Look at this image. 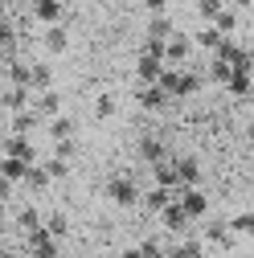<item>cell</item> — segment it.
Wrapping results in <instances>:
<instances>
[{
	"mask_svg": "<svg viewBox=\"0 0 254 258\" xmlns=\"http://www.w3.org/2000/svg\"><path fill=\"white\" fill-rule=\"evenodd\" d=\"M156 86H160L168 99H188V94H197L201 74H193L188 66H164V74L156 78Z\"/></svg>",
	"mask_w": 254,
	"mask_h": 258,
	"instance_id": "obj_1",
	"label": "cell"
},
{
	"mask_svg": "<svg viewBox=\"0 0 254 258\" xmlns=\"http://www.w3.org/2000/svg\"><path fill=\"white\" fill-rule=\"evenodd\" d=\"M201 246H205V250L213 246V250H221V254H234L242 242L226 230V217H213V221H205V230H201Z\"/></svg>",
	"mask_w": 254,
	"mask_h": 258,
	"instance_id": "obj_2",
	"label": "cell"
},
{
	"mask_svg": "<svg viewBox=\"0 0 254 258\" xmlns=\"http://www.w3.org/2000/svg\"><path fill=\"white\" fill-rule=\"evenodd\" d=\"M107 197H111L115 205H140V184H136V176H132V172H115V176L107 180Z\"/></svg>",
	"mask_w": 254,
	"mask_h": 258,
	"instance_id": "obj_3",
	"label": "cell"
},
{
	"mask_svg": "<svg viewBox=\"0 0 254 258\" xmlns=\"http://www.w3.org/2000/svg\"><path fill=\"white\" fill-rule=\"evenodd\" d=\"M0 156H9V160H21V164H37V148L33 140H25V136H5L0 140Z\"/></svg>",
	"mask_w": 254,
	"mask_h": 258,
	"instance_id": "obj_4",
	"label": "cell"
},
{
	"mask_svg": "<svg viewBox=\"0 0 254 258\" xmlns=\"http://www.w3.org/2000/svg\"><path fill=\"white\" fill-rule=\"evenodd\" d=\"M188 53H193V37H188V33H180V29H176V33L164 41V66H188Z\"/></svg>",
	"mask_w": 254,
	"mask_h": 258,
	"instance_id": "obj_5",
	"label": "cell"
},
{
	"mask_svg": "<svg viewBox=\"0 0 254 258\" xmlns=\"http://www.w3.org/2000/svg\"><path fill=\"white\" fill-rule=\"evenodd\" d=\"M176 205L184 209V217H188V221H197V217H205L209 197H205L201 188H176Z\"/></svg>",
	"mask_w": 254,
	"mask_h": 258,
	"instance_id": "obj_6",
	"label": "cell"
},
{
	"mask_svg": "<svg viewBox=\"0 0 254 258\" xmlns=\"http://www.w3.org/2000/svg\"><path fill=\"white\" fill-rule=\"evenodd\" d=\"M172 172H176V188H197L201 184V164L193 156H172Z\"/></svg>",
	"mask_w": 254,
	"mask_h": 258,
	"instance_id": "obj_7",
	"label": "cell"
},
{
	"mask_svg": "<svg viewBox=\"0 0 254 258\" xmlns=\"http://www.w3.org/2000/svg\"><path fill=\"white\" fill-rule=\"evenodd\" d=\"M29 17L49 29V25H61V21H66V9H61V0H33V5H29Z\"/></svg>",
	"mask_w": 254,
	"mask_h": 258,
	"instance_id": "obj_8",
	"label": "cell"
},
{
	"mask_svg": "<svg viewBox=\"0 0 254 258\" xmlns=\"http://www.w3.org/2000/svg\"><path fill=\"white\" fill-rule=\"evenodd\" d=\"M29 111H33L41 123H49L53 115H61V94H57V90H41V94H33V99H29Z\"/></svg>",
	"mask_w": 254,
	"mask_h": 258,
	"instance_id": "obj_9",
	"label": "cell"
},
{
	"mask_svg": "<svg viewBox=\"0 0 254 258\" xmlns=\"http://www.w3.org/2000/svg\"><path fill=\"white\" fill-rule=\"evenodd\" d=\"M160 74H164V57L140 49V61H136V78H140V86H156V78H160Z\"/></svg>",
	"mask_w": 254,
	"mask_h": 258,
	"instance_id": "obj_10",
	"label": "cell"
},
{
	"mask_svg": "<svg viewBox=\"0 0 254 258\" xmlns=\"http://www.w3.org/2000/svg\"><path fill=\"white\" fill-rule=\"evenodd\" d=\"M25 254L29 258H57V242L45 230H33V234H25Z\"/></svg>",
	"mask_w": 254,
	"mask_h": 258,
	"instance_id": "obj_11",
	"label": "cell"
},
{
	"mask_svg": "<svg viewBox=\"0 0 254 258\" xmlns=\"http://www.w3.org/2000/svg\"><path fill=\"white\" fill-rule=\"evenodd\" d=\"M156 217H160V225H164L168 234H188V225H193V221L184 217V209H180L176 201H172V205H164V209L156 213Z\"/></svg>",
	"mask_w": 254,
	"mask_h": 258,
	"instance_id": "obj_12",
	"label": "cell"
},
{
	"mask_svg": "<svg viewBox=\"0 0 254 258\" xmlns=\"http://www.w3.org/2000/svg\"><path fill=\"white\" fill-rule=\"evenodd\" d=\"M164 258H205L201 238H176L172 246H164Z\"/></svg>",
	"mask_w": 254,
	"mask_h": 258,
	"instance_id": "obj_13",
	"label": "cell"
},
{
	"mask_svg": "<svg viewBox=\"0 0 254 258\" xmlns=\"http://www.w3.org/2000/svg\"><path fill=\"white\" fill-rule=\"evenodd\" d=\"M41 90H53V70L45 61H29V94H41Z\"/></svg>",
	"mask_w": 254,
	"mask_h": 258,
	"instance_id": "obj_14",
	"label": "cell"
},
{
	"mask_svg": "<svg viewBox=\"0 0 254 258\" xmlns=\"http://www.w3.org/2000/svg\"><path fill=\"white\" fill-rule=\"evenodd\" d=\"M140 201H144V209H148V213H160L164 205H172V201H176V192H172V188H160V184H152L148 192H140Z\"/></svg>",
	"mask_w": 254,
	"mask_h": 258,
	"instance_id": "obj_15",
	"label": "cell"
},
{
	"mask_svg": "<svg viewBox=\"0 0 254 258\" xmlns=\"http://www.w3.org/2000/svg\"><path fill=\"white\" fill-rule=\"evenodd\" d=\"M29 99H33V94H29L25 86H5V90H0V107H5L9 115L25 111V107H29Z\"/></svg>",
	"mask_w": 254,
	"mask_h": 258,
	"instance_id": "obj_16",
	"label": "cell"
},
{
	"mask_svg": "<svg viewBox=\"0 0 254 258\" xmlns=\"http://www.w3.org/2000/svg\"><path fill=\"white\" fill-rule=\"evenodd\" d=\"M136 99H140V107H144V111H160V107H168V103H172L160 86H136Z\"/></svg>",
	"mask_w": 254,
	"mask_h": 258,
	"instance_id": "obj_17",
	"label": "cell"
},
{
	"mask_svg": "<svg viewBox=\"0 0 254 258\" xmlns=\"http://www.w3.org/2000/svg\"><path fill=\"white\" fill-rule=\"evenodd\" d=\"M37 127H41V119L25 107V111H17V115H13V123H9V136H25V140H29V136L37 132Z\"/></svg>",
	"mask_w": 254,
	"mask_h": 258,
	"instance_id": "obj_18",
	"label": "cell"
},
{
	"mask_svg": "<svg viewBox=\"0 0 254 258\" xmlns=\"http://www.w3.org/2000/svg\"><path fill=\"white\" fill-rule=\"evenodd\" d=\"M226 230L238 238V242H246L250 234H254V213L250 209H242V213H234V217H226Z\"/></svg>",
	"mask_w": 254,
	"mask_h": 258,
	"instance_id": "obj_19",
	"label": "cell"
},
{
	"mask_svg": "<svg viewBox=\"0 0 254 258\" xmlns=\"http://www.w3.org/2000/svg\"><path fill=\"white\" fill-rule=\"evenodd\" d=\"M41 230H45L53 242H61V238L70 234V221H66V213H57V209H53V213H41Z\"/></svg>",
	"mask_w": 254,
	"mask_h": 258,
	"instance_id": "obj_20",
	"label": "cell"
},
{
	"mask_svg": "<svg viewBox=\"0 0 254 258\" xmlns=\"http://www.w3.org/2000/svg\"><path fill=\"white\" fill-rule=\"evenodd\" d=\"M41 45H45V53H61L70 45V33H66V25H49L45 33H41Z\"/></svg>",
	"mask_w": 254,
	"mask_h": 258,
	"instance_id": "obj_21",
	"label": "cell"
},
{
	"mask_svg": "<svg viewBox=\"0 0 254 258\" xmlns=\"http://www.w3.org/2000/svg\"><path fill=\"white\" fill-rule=\"evenodd\" d=\"M45 132H49V140L57 144V140H74L78 127H74V119H70V115H53V119L45 123Z\"/></svg>",
	"mask_w": 254,
	"mask_h": 258,
	"instance_id": "obj_22",
	"label": "cell"
},
{
	"mask_svg": "<svg viewBox=\"0 0 254 258\" xmlns=\"http://www.w3.org/2000/svg\"><path fill=\"white\" fill-rule=\"evenodd\" d=\"M172 33H176V25H172L164 13H156V17L148 21V41H168Z\"/></svg>",
	"mask_w": 254,
	"mask_h": 258,
	"instance_id": "obj_23",
	"label": "cell"
},
{
	"mask_svg": "<svg viewBox=\"0 0 254 258\" xmlns=\"http://www.w3.org/2000/svg\"><path fill=\"white\" fill-rule=\"evenodd\" d=\"M17 230L21 234H33V230H41V209H33V205H25V209H17Z\"/></svg>",
	"mask_w": 254,
	"mask_h": 258,
	"instance_id": "obj_24",
	"label": "cell"
},
{
	"mask_svg": "<svg viewBox=\"0 0 254 258\" xmlns=\"http://www.w3.org/2000/svg\"><path fill=\"white\" fill-rule=\"evenodd\" d=\"M21 184H25V188H33V192H41V188H49L53 180L45 176V168H41V164H29V168H25V180H21Z\"/></svg>",
	"mask_w": 254,
	"mask_h": 258,
	"instance_id": "obj_25",
	"label": "cell"
},
{
	"mask_svg": "<svg viewBox=\"0 0 254 258\" xmlns=\"http://www.w3.org/2000/svg\"><path fill=\"white\" fill-rule=\"evenodd\" d=\"M226 90L234 94V99H246V94H250V70H234L226 78Z\"/></svg>",
	"mask_w": 254,
	"mask_h": 258,
	"instance_id": "obj_26",
	"label": "cell"
},
{
	"mask_svg": "<svg viewBox=\"0 0 254 258\" xmlns=\"http://www.w3.org/2000/svg\"><path fill=\"white\" fill-rule=\"evenodd\" d=\"M25 168H29V164H21V160L0 156V176H5L9 184H21V180H25Z\"/></svg>",
	"mask_w": 254,
	"mask_h": 258,
	"instance_id": "obj_27",
	"label": "cell"
},
{
	"mask_svg": "<svg viewBox=\"0 0 254 258\" xmlns=\"http://www.w3.org/2000/svg\"><path fill=\"white\" fill-rule=\"evenodd\" d=\"M140 156L148 160V164H160V160H168V148H164L160 140H144V144H140Z\"/></svg>",
	"mask_w": 254,
	"mask_h": 258,
	"instance_id": "obj_28",
	"label": "cell"
},
{
	"mask_svg": "<svg viewBox=\"0 0 254 258\" xmlns=\"http://www.w3.org/2000/svg\"><path fill=\"white\" fill-rule=\"evenodd\" d=\"M193 45H201V49H209V53H213V49L221 45V33H217L213 25H205V29H197V37H193Z\"/></svg>",
	"mask_w": 254,
	"mask_h": 258,
	"instance_id": "obj_29",
	"label": "cell"
},
{
	"mask_svg": "<svg viewBox=\"0 0 254 258\" xmlns=\"http://www.w3.org/2000/svg\"><path fill=\"white\" fill-rule=\"evenodd\" d=\"M37 164L45 168V176H49V180H61V176L70 172V164H66V160H57V156H45V160H37Z\"/></svg>",
	"mask_w": 254,
	"mask_h": 258,
	"instance_id": "obj_30",
	"label": "cell"
},
{
	"mask_svg": "<svg viewBox=\"0 0 254 258\" xmlns=\"http://www.w3.org/2000/svg\"><path fill=\"white\" fill-rule=\"evenodd\" d=\"M221 9H226V0H197V13H201L205 25H213V21L221 17Z\"/></svg>",
	"mask_w": 254,
	"mask_h": 258,
	"instance_id": "obj_31",
	"label": "cell"
},
{
	"mask_svg": "<svg viewBox=\"0 0 254 258\" xmlns=\"http://www.w3.org/2000/svg\"><path fill=\"white\" fill-rule=\"evenodd\" d=\"M115 107H119V103H115V94H111V90H103L99 99H94V119H111V115H115Z\"/></svg>",
	"mask_w": 254,
	"mask_h": 258,
	"instance_id": "obj_32",
	"label": "cell"
},
{
	"mask_svg": "<svg viewBox=\"0 0 254 258\" xmlns=\"http://www.w3.org/2000/svg\"><path fill=\"white\" fill-rule=\"evenodd\" d=\"M136 250H140V258H164V242L160 238H144Z\"/></svg>",
	"mask_w": 254,
	"mask_h": 258,
	"instance_id": "obj_33",
	"label": "cell"
},
{
	"mask_svg": "<svg viewBox=\"0 0 254 258\" xmlns=\"http://www.w3.org/2000/svg\"><path fill=\"white\" fill-rule=\"evenodd\" d=\"M74 152H78V140H57L49 156H57V160H66V164H70V160H74Z\"/></svg>",
	"mask_w": 254,
	"mask_h": 258,
	"instance_id": "obj_34",
	"label": "cell"
},
{
	"mask_svg": "<svg viewBox=\"0 0 254 258\" xmlns=\"http://www.w3.org/2000/svg\"><path fill=\"white\" fill-rule=\"evenodd\" d=\"M13 188H17V184H9L5 176H0V201H9V197H13Z\"/></svg>",
	"mask_w": 254,
	"mask_h": 258,
	"instance_id": "obj_35",
	"label": "cell"
},
{
	"mask_svg": "<svg viewBox=\"0 0 254 258\" xmlns=\"http://www.w3.org/2000/svg\"><path fill=\"white\" fill-rule=\"evenodd\" d=\"M144 5H148V9H152V17H156V13H164V9H168V0H144Z\"/></svg>",
	"mask_w": 254,
	"mask_h": 258,
	"instance_id": "obj_36",
	"label": "cell"
},
{
	"mask_svg": "<svg viewBox=\"0 0 254 258\" xmlns=\"http://www.w3.org/2000/svg\"><path fill=\"white\" fill-rule=\"evenodd\" d=\"M119 258H140V250H136V246H127V250H123Z\"/></svg>",
	"mask_w": 254,
	"mask_h": 258,
	"instance_id": "obj_37",
	"label": "cell"
},
{
	"mask_svg": "<svg viewBox=\"0 0 254 258\" xmlns=\"http://www.w3.org/2000/svg\"><path fill=\"white\" fill-rule=\"evenodd\" d=\"M0 78H5V57H0Z\"/></svg>",
	"mask_w": 254,
	"mask_h": 258,
	"instance_id": "obj_38",
	"label": "cell"
},
{
	"mask_svg": "<svg viewBox=\"0 0 254 258\" xmlns=\"http://www.w3.org/2000/svg\"><path fill=\"white\" fill-rule=\"evenodd\" d=\"M234 258H250V254H234Z\"/></svg>",
	"mask_w": 254,
	"mask_h": 258,
	"instance_id": "obj_39",
	"label": "cell"
},
{
	"mask_svg": "<svg viewBox=\"0 0 254 258\" xmlns=\"http://www.w3.org/2000/svg\"><path fill=\"white\" fill-rule=\"evenodd\" d=\"M0 258H9V254H0Z\"/></svg>",
	"mask_w": 254,
	"mask_h": 258,
	"instance_id": "obj_40",
	"label": "cell"
},
{
	"mask_svg": "<svg viewBox=\"0 0 254 258\" xmlns=\"http://www.w3.org/2000/svg\"><path fill=\"white\" fill-rule=\"evenodd\" d=\"M29 5H33V0H29Z\"/></svg>",
	"mask_w": 254,
	"mask_h": 258,
	"instance_id": "obj_41",
	"label": "cell"
}]
</instances>
